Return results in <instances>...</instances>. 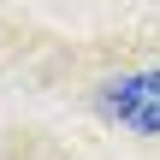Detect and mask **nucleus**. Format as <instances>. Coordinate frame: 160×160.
<instances>
[{"label": "nucleus", "instance_id": "f257e3e1", "mask_svg": "<svg viewBox=\"0 0 160 160\" xmlns=\"http://www.w3.org/2000/svg\"><path fill=\"white\" fill-rule=\"evenodd\" d=\"M101 113L119 119L125 131H160V71H137V77H113L101 83Z\"/></svg>", "mask_w": 160, "mask_h": 160}]
</instances>
